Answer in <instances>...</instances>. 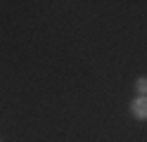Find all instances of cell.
I'll use <instances>...</instances> for the list:
<instances>
[{
	"label": "cell",
	"mask_w": 147,
	"mask_h": 142,
	"mask_svg": "<svg viewBox=\"0 0 147 142\" xmlns=\"http://www.w3.org/2000/svg\"><path fill=\"white\" fill-rule=\"evenodd\" d=\"M131 114L138 118V121H147V97H138L131 102Z\"/></svg>",
	"instance_id": "obj_1"
},
{
	"label": "cell",
	"mask_w": 147,
	"mask_h": 142,
	"mask_svg": "<svg viewBox=\"0 0 147 142\" xmlns=\"http://www.w3.org/2000/svg\"><path fill=\"white\" fill-rule=\"evenodd\" d=\"M135 90H138V95L147 97V76H140V78L135 81Z\"/></svg>",
	"instance_id": "obj_2"
}]
</instances>
